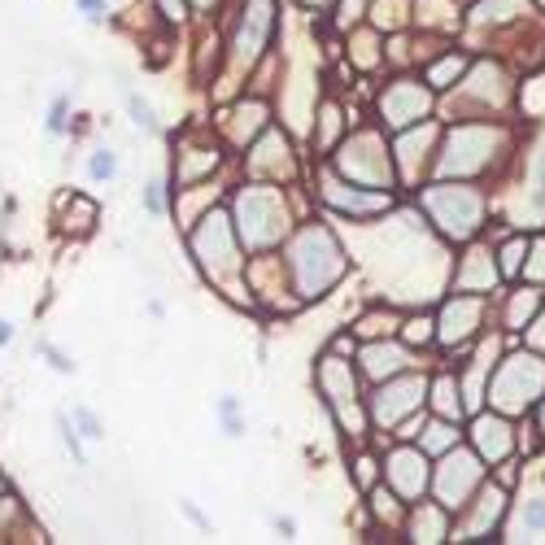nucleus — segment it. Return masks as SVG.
Instances as JSON below:
<instances>
[{"label": "nucleus", "mask_w": 545, "mask_h": 545, "mask_svg": "<svg viewBox=\"0 0 545 545\" xmlns=\"http://www.w3.org/2000/svg\"><path fill=\"white\" fill-rule=\"evenodd\" d=\"M293 271H297L301 297H319L323 288L345 271V258L323 227H306V232L297 236V249H293Z\"/></svg>", "instance_id": "1"}, {"label": "nucleus", "mask_w": 545, "mask_h": 545, "mask_svg": "<svg viewBox=\"0 0 545 545\" xmlns=\"http://www.w3.org/2000/svg\"><path fill=\"white\" fill-rule=\"evenodd\" d=\"M236 218L245 245H271L284 236V201L275 188H245L236 201Z\"/></svg>", "instance_id": "2"}, {"label": "nucleus", "mask_w": 545, "mask_h": 545, "mask_svg": "<svg viewBox=\"0 0 545 545\" xmlns=\"http://www.w3.org/2000/svg\"><path fill=\"white\" fill-rule=\"evenodd\" d=\"M428 210L441 223V232L454 240H467L480 227V197L471 188H432Z\"/></svg>", "instance_id": "3"}, {"label": "nucleus", "mask_w": 545, "mask_h": 545, "mask_svg": "<svg viewBox=\"0 0 545 545\" xmlns=\"http://www.w3.org/2000/svg\"><path fill=\"white\" fill-rule=\"evenodd\" d=\"M541 384H545V362L519 354L511 362H502L498 380H493V402L502 410H524L541 393Z\"/></svg>", "instance_id": "4"}, {"label": "nucleus", "mask_w": 545, "mask_h": 545, "mask_svg": "<svg viewBox=\"0 0 545 545\" xmlns=\"http://www.w3.org/2000/svg\"><path fill=\"white\" fill-rule=\"evenodd\" d=\"M480 484V463H476V454H467V450H450V458L441 463V471H436V493H441V502L450 506H467L471 498V489Z\"/></svg>", "instance_id": "5"}, {"label": "nucleus", "mask_w": 545, "mask_h": 545, "mask_svg": "<svg viewBox=\"0 0 545 545\" xmlns=\"http://www.w3.org/2000/svg\"><path fill=\"white\" fill-rule=\"evenodd\" d=\"M423 393H428V380H419V375H402V380H389L380 393H375V406H371V415L375 423H397L402 415H410V410H419L423 402Z\"/></svg>", "instance_id": "6"}, {"label": "nucleus", "mask_w": 545, "mask_h": 545, "mask_svg": "<svg viewBox=\"0 0 545 545\" xmlns=\"http://www.w3.org/2000/svg\"><path fill=\"white\" fill-rule=\"evenodd\" d=\"M341 171L349 179H362V184H384V179H389V157H384L380 136L349 140L345 153H341Z\"/></svg>", "instance_id": "7"}, {"label": "nucleus", "mask_w": 545, "mask_h": 545, "mask_svg": "<svg viewBox=\"0 0 545 545\" xmlns=\"http://www.w3.org/2000/svg\"><path fill=\"white\" fill-rule=\"evenodd\" d=\"M428 105H432V96L419 88V83H410V79H402V83H393L389 92L380 96V114H384V123L389 127H410L415 118H423L428 114Z\"/></svg>", "instance_id": "8"}, {"label": "nucleus", "mask_w": 545, "mask_h": 545, "mask_svg": "<svg viewBox=\"0 0 545 545\" xmlns=\"http://www.w3.org/2000/svg\"><path fill=\"white\" fill-rule=\"evenodd\" d=\"M489 131L480 127H458L450 136V157L441 162L445 175H467V171H480L484 162H489Z\"/></svg>", "instance_id": "9"}, {"label": "nucleus", "mask_w": 545, "mask_h": 545, "mask_svg": "<svg viewBox=\"0 0 545 545\" xmlns=\"http://www.w3.org/2000/svg\"><path fill=\"white\" fill-rule=\"evenodd\" d=\"M197 253H201V262H205V271H214V275H223V271H232V262H236V249H232V236H227V227H223V214H214V218H205V227L197 232Z\"/></svg>", "instance_id": "10"}, {"label": "nucleus", "mask_w": 545, "mask_h": 545, "mask_svg": "<svg viewBox=\"0 0 545 545\" xmlns=\"http://www.w3.org/2000/svg\"><path fill=\"white\" fill-rule=\"evenodd\" d=\"M319 384H323V393H327V402H332V410L341 415V423L354 419V371H349V362L341 358H323V367H319Z\"/></svg>", "instance_id": "11"}, {"label": "nucleus", "mask_w": 545, "mask_h": 545, "mask_svg": "<svg viewBox=\"0 0 545 545\" xmlns=\"http://www.w3.org/2000/svg\"><path fill=\"white\" fill-rule=\"evenodd\" d=\"M266 35H271V0H249L245 18H240V31H236V57L240 62H253V57L266 48Z\"/></svg>", "instance_id": "12"}, {"label": "nucleus", "mask_w": 545, "mask_h": 545, "mask_svg": "<svg viewBox=\"0 0 545 545\" xmlns=\"http://www.w3.org/2000/svg\"><path fill=\"white\" fill-rule=\"evenodd\" d=\"M389 480H393V489L402 493V498L415 502L423 489H428V463H423V454L419 450H397L389 458Z\"/></svg>", "instance_id": "13"}, {"label": "nucleus", "mask_w": 545, "mask_h": 545, "mask_svg": "<svg viewBox=\"0 0 545 545\" xmlns=\"http://www.w3.org/2000/svg\"><path fill=\"white\" fill-rule=\"evenodd\" d=\"M476 323H480V297H454L441 314V341L445 345L467 341V336L476 332Z\"/></svg>", "instance_id": "14"}, {"label": "nucleus", "mask_w": 545, "mask_h": 545, "mask_svg": "<svg viewBox=\"0 0 545 545\" xmlns=\"http://www.w3.org/2000/svg\"><path fill=\"white\" fill-rule=\"evenodd\" d=\"M471 441H476V450L484 458H506V450H511V428L498 415H480L476 428H471Z\"/></svg>", "instance_id": "15"}, {"label": "nucleus", "mask_w": 545, "mask_h": 545, "mask_svg": "<svg viewBox=\"0 0 545 545\" xmlns=\"http://www.w3.org/2000/svg\"><path fill=\"white\" fill-rule=\"evenodd\" d=\"M327 201L341 205V210H354V214L389 210V197H380V192H358V188H345V184H327Z\"/></svg>", "instance_id": "16"}, {"label": "nucleus", "mask_w": 545, "mask_h": 545, "mask_svg": "<svg viewBox=\"0 0 545 545\" xmlns=\"http://www.w3.org/2000/svg\"><path fill=\"white\" fill-rule=\"evenodd\" d=\"M362 367H367L371 380H384V375H397L406 367V349L397 345H371L367 354H362Z\"/></svg>", "instance_id": "17"}, {"label": "nucleus", "mask_w": 545, "mask_h": 545, "mask_svg": "<svg viewBox=\"0 0 545 545\" xmlns=\"http://www.w3.org/2000/svg\"><path fill=\"white\" fill-rule=\"evenodd\" d=\"M489 284H493V262L484 249H476L467 262V271L458 275V288H489Z\"/></svg>", "instance_id": "18"}, {"label": "nucleus", "mask_w": 545, "mask_h": 545, "mask_svg": "<svg viewBox=\"0 0 545 545\" xmlns=\"http://www.w3.org/2000/svg\"><path fill=\"white\" fill-rule=\"evenodd\" d=\"M480 502H484V506L476 511V524H471V537H463V541H480V537H484V528H489V524H498V515H502V493H498V489H489Z\"/></svg>", "instance_id": "19"}, {"label": "nucleus", "mask_w": 545, "mask_h": 545, "mask_svg": "<svg viewBox=\"0 0 545 545\" xmlns=\"http://www.w3.org/2000/svg\"><path fill=\"white\" fill-rule=\"evenodd\" d=\"M436 415L441 419H458V410H463V402H458V384L454 380H436Z\"/></svg>", "instance_id": "20"}, {"label": "nucleus", "mask_w": 545, "mask_h": 545, "mask_svg": "<svg viewBox=\"0 0 545 545\" xmlns=\"http://www.w3.org/2000/svg\"><path fill=\"white\" fill-rule=\"evenodd\" d=\"M445 537V515L441 511H419L415 515V541H441Z\"/></svg>", "instance_id": "21"}, {"label": "nucleus", "mask_w": 545, "mask_h": 545, "mask_svg": "<svg viewBox=\"0 0 545 545\" xmlns=\"http://www.w3.org/2000/svg\"><path fill=\"white\" fill-rule=\"evenodd\" d=\"M515 14H524V0H484V5L476 9V18L480 22H502V18H515Z\"/></svg>", "instance_id": "22"}, {"label": "nucleus", "mask_w": 545, "mask_h": 545, "mask_svg": "<svg viewBox=\"0 0 545 545\" xmlns=\"http://www.w3.org/2000/svg\"><path fill=\"white\" fill-rule=\"evenodd\" d=\"M463 57H445V62L441 66H432V75H428V83H432V88H450V79H458V75H463Z\"/></svg>", "instance_id": "23"}, {"label": "nucleus", "mask_w": 545, "mask_h": 545, "mask_svg": "<svg viewBox=\"0 0 545 545\" xmlns=\"http://www.w3.org/2000/svg\"><path fill=\"white\" fill-rule=\"evenodd\" d=\"M454 441H458V432L454 428H445V423H436V428H428V450H454Z\"/></svg>", "instance_id": "24"}, {"label": "nucleus", "mask_w": 545, "mask_h": 545, "mask_svg": "<svg viewBox=\"0 0 545 545\" xmlns=\"http://www.w3.org/2000/svg\"><path fill=\"white\" fill-rule=\"evenodd\" d=\"M127 109H131V123L136 127H144V131H153L157 123H153V109L140 101V96H127Z\"/></svg>", "instance_id": "25"}, {"label": "nucleus", "mask_w": 545, "mask_h": 545, "mask_svg": "<svg viewBox=\"0 0 545 545\" xmlns=\"http://www.w3.org/2000/svg\"><path fill=\"white\" fill-rule=\"evenodd\" d=\"M524 253H528V249H524V240H511V245L502 249V271H506V275H515L519 266H524Z\"/></svg>", "instance_id": "26"}, {"label": "nucleus", "mask_w": 545, "mask_h": 545, "mask_svg": "<svg viewBox=\"0 0 545 545\" xmlns=\"http://www.w3.org/2000/svg\"><path fill=\"white\" fill-rule=\"evenodd\" d=\"M393 323H397L393 314H371V319L358 323V332H362V336H380V332H393Z\"/></svg>", "instance_id": "27"}, {"label": "nucleus", "mask_w": 545, "mask_h": 545, "mask_svg": "<svg viewBox=\"0 0 545 545\" xmlns=\"http://www.w3.org/2000/svg\"><path fill=\"white\" fill-rule=\"evenodd\" d=\"M532 310H537V293H519L511 301V327H519V319H528Z\"/></svg>", "instance_id": "28"}, {"label": "nucleus", "mask_w": 545, "mask_h": 545, "mask_svg": "<svg viewBox=\"0 0 545 545\" xmlns=\"http://www.w3.org/2000/svg\"><path fill=\"white\" fill-rule=\"evenodd\" d=\"M406 341H410V345L432 341V319H410V323H406Z\"/></svg>", "instance_id": "29"}, {"label": "nucleus", "mask_w": 545, "mask_h": 545, "mask_svg": "<svg viewBox=\"0 0 545 545\" xmlns=\"http://www.w3.org/2000/svg\"><path fill=\"white\" fill-rule=\"evenodd\" d=\"M114 166H118V162H114V153H105V149H101V153L92 157V179H109V175H114Z\"/></svg>", "instance_id": "30"}, {"label": "nucleus", "mask_w": 545, "mask_h": 545, "mask_svg": "<svg viewBox=\"0 0 545 545\" xmlns=\"http://www.w3.org/2000/svg\"><path fill=\"white\" fill-rule=\"evenodd\" d=\"M528 275H532V280H545V240H537V249H532Z\"/></svg>", "instance_id": "31"}, {"label": "nucleus", "mask_w": 545, "mask_h": 545, "mask_svg": "<svg viewBox=\"0 0 545 545\" xmlns=\"http://www.w3.org/2000/svg\"><path fill=\"white\" fill-rule=\"evenodd\" d=\"M524 524H528V528H545V498H537V502L528 506V511H524Z\"/></svg>", "instance_id": "32"}, {"label": "nucleus", "mask_w": 545, "mask_h": 545, "mask_svg": "<svg viewBox=\"0 0 545 545\" xmlns=\"http://www.w3.org/2000/svg\"><path fill=\"white\" fill-rule=\"evenodd\" d=\"M75 419H79V428H83V436H92V441H96V436H105V432H101V423H96V419L88 415V410H75Z\"/></svg>", "instance_id": "33"}, {"label": "nucleus", "mask_w": 545, "mask_h": 545, "mask_svg": "<svg viewBox=\"0 0 545 545\" xmlns=\"http://www.w3.org/2000/svg\"><path fill=\"white\" fill-rule=\"evenodd\" d=\"M336 118H341V114H336V109H332V105H327V109H323V144H327V140H332V136H336Z\"/></svg>", "instance_id": "34"}, {"label": "nucleus", "mask_w": 545, "mask_h": 545, "mask_svg": "<svg viewBox=\"0 0 545 545\" xmlns=\"http://www.w3.org/2000/svg\"><path fill=\"white\" fill-rule=\"evenodd\" d=\"M44 354H48V358H53V367H57V371H75V362H70L66 354H57V349H53V345H44Z\"/></svg>", "instance_id": "35"}, {"label": "nucleus", "mask_w": 545, "mask_h": 545, "mask_svg": "<svg viewBox=\"0 0 545 545\" xmlns=\"http://www.w3.org/2000/svg\"><path fill=\"white\" fill-rule=\"evenodd\" d=\"M157 5L166 9V18H171V22H179V18H184V0H157Z\"/></svg>", "instance_id": "36"}, {"label": "nucleus", "mask_w": 545, "mask_h": 545, "mask_svg": "<svg viewBox=\"0 0 545 545\" xmlns=\"http://www.w3.org/2000/svg\"><path fill=\"white\" fill-rule=\"evenodd\" d=\"M362 14V0H345V5H341V22H354Z\"/></svg>", "instance_id": "37"}, {"label": "nucleus", "mask_w": 545, "mask_h": 545, "mask_svg": "<svg viewBox=\"0 0 545 545\" xmlns=\"http://www.w3.org/2000/svg\"><path fill=\"white\" fill-rule=\"evenodd\" d=\"M371 471H375L371 458H358V480H362V484H371Z\"/></svg>", "instance_id": "38"}, {"label": "nucleus", "mask_w": 545, "mask_h": 545, "mask_svg": "<svg viewBox=\"0 0 545 545\" xmlns=\"http://www.w3.org/2000/svg\"><path fill=\"white\" fill-rule=\"evenodd\" d=\"M79 5L88 9V18H92V22H101V0H79Z\"/></svg>", "instance_id": "39"}, {"label": "nucleus", "mask_w": 545, "mask_h": 545, "mask_svg": "<svg viewBox=\"0 0 545 545\" xmlns=\"http://www.w3.org/2000/svg\"><path fill=\"white\" fill-rule=\"evenodd\" d=\"M149 210H162V184L149 188Z\"/></svg>", "instance_id": "40"}, {"label": "nucleus", "mask_w": 545, "mask_h": 545, "mask_svg": "<svg viewBox=\"0 0 545 545\" xmlns=\"http://www.w3.org/2000/svg\"><path fill=\"white\" fill-rule=\"evenodd\" d=\"M9 336H14V327H9L5 319H0V345H9Z\"/></svg>", "instance_id": "41"}, {"label": "nucleus", "mask_w": 545, "mask_h": 545, "mask_svg": "<svg viewBox=\"0 0 545 545\" xmlns=\"http://www.w3.org/2000/svg\"><path fill=\"white\" fill-rule=\"evenodd\" d=\"M532 341H537V345H545V319H541L537 327H532Z\"/></svg>", "instance_id": "42"}, {"label": "nucleus", "mask_w": 545, "mask_h": 545, "mask_svg": "<svg viewBox=\"0 0 545 545\" xmlns=\"http://www.w3.org/2000/svg\"><path fill=\"white\" fill-rule=\"evenodd\" d=\"M197 5H214V0H197Z\"/></svg>", "instance_id": "43"}, {"label": "nucleus", "mask_w": 545, "mask_h": 545, "mask_svg": "<svg viewBox=\"0 0 545 545\" xmlns=\"http://www.w3.org/2000/svg\"><path fill=\"white\" fill-rule=\"evenodd\" d=\"M541 419H545V410H541Z\"/></svg>", "instance_id": "44"}]
</instances>
